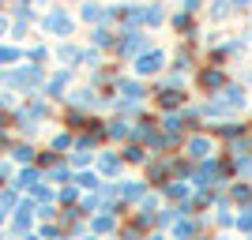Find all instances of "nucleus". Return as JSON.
Segmentation results:
<instances>
[{
    "instance_id": "nucleus-1",
    "label": "nucleus",
    "mask_w": 252,
    "mask_h": 240,
    "mask_svg": "<svg viewBox=\"0 0 252 240\" xmlns=\"http://www.w3.org/2000/svg\"><path fill=\"white\" fill-rule=\"evenodd\" d=\"M185 158H189L192 165H200V161H211L215 158V139L203 135V132H192V135H185Z\"/></svg>"
},
{
    "instance_id": "nucleus-18",
    "label": "nucleus",
    "mask_w": 252,
    "mask_h": 240,
    "mask_svg": "<svg viewBox=\"0 0 252 240\" xmlns=\"http://www.w3.org/2000/svg\"><path fill=\"white\" fill-rule=\"evenodd\" d=\"M11 60H19V53L15 49H0V64H11Z\"/></svg>"
},
{
    "instance_id": "nucleus-4",
    "label": "nucleus",
    "mask_w": 252,
    "mask_h": 240,
    "mask_svg": "<svg viewBox=\"0 0 252 240\" xmlns=\"http://www.w3.org/2000/svg\"><path fill=\"white\" fill-rule=\"evenodd\" d=\"M166 68V53L162 49H147L143 56H136V75H158Z\"/></svg>"
},
{
    "instance_id": "nucleus-10",
    "label": "nucleus",
    "mask_w": 252,
    "mask_h": 240,
    "mask_svg": "<svg viewBox=\"0 0 252 240\" xmlns=\"http://www.w3.org/2000/svg\"><path fill=\"white\" fill-rule=\"evenodd\" d=\"M91 229H94V233H113V229H117V214H109V210H105V214H98V218L91 221Z\"/></svg>"
},
{
    "instance_id": "nucleus-6",
    "label": "nucleus",
    "mask_w": 252,
    "mask_h": 240,
    "mask_svg": "<svg viewBox=\"0 0 252 240\" xmlns=\"http://www.w3.org/2000/svg\"><path fill=\"white\" fill-rule=\"evenodd\" d=\"M215 135H219L222 143H237L241 135H249V124H241V120H226V124L215 128Z\"/></svg>"
},
{
    "instance_id": "nucleus-11",
    "label": "nucleus",
    "mask_w": 252,
    "mask_h": 240,
    "mask_svg": "<svg viewBox=\"0 0 252 240\" xmlns=\"http://www.w3.org/2000/svg\"><path fill=\"white\" fill-rule=\"evenodd\" d=\"M233 15V4H226V0H215V4H211V19H230Z\"/></svg>"
},
{
    "instance_id": "nucleus-22",
    "label": "nucleus",
    "mask_w": 252,
    "mask_h": 240,
    "mask_svg": "<svg viewBox=\"0 0 252 240\" xmlns=\"http://www.w3.org/2000/svg\"><path fill=\"white\" fill-rule=\"evenodd\" d=\"M31 240H38V237H31Z\"/></svg>"
},
{
    "instance_id": "nucleus-9",
    "label": "nucleus",
    "mask_w": 252,
    "mask_h": 240,
    "mask_svg": "<svg viewBox=\"0 0 252 240\" xmlns=\"http://www.w3.org/2000/svg\"><path fill=\"white\" fill-rule=\"evenodd\" d=\"M173 30H177V34H185V38H196V23H192V15H189V11H181L177 19H173Z\"/></svg>"
},
{
    "instance_id": "nucleus-16",
    "label": "nucleus",
    "mask_w": 252,
    "mask_h": 240,
    "mask_svg": "<svg viewBox=\"0 0 252 240\" xmlns=\"http://www.w3.org/2000/svg\"><path fill=\"white\" fill-rule=\"evenodd\" d=\"M15 158H19V161H34V150L31 146H15Z\"/></svg>"
},
{
    "instance_id": "nucleus-2",
    "label": "nucleus",
    "mask_w": 252,
    "mask_h": 240,
    "mask_svg": "<svg viewBox=\"0 0 252 240\" xmlns=\"http://www.w3.org/2000/svg\"><path fill=\"white\" fill-rule=\"evenodd\" d=\"M196 86H200L203 94H222V90H226V86H230V75L222 72L219 64H207V68H200V72H196Z\"/></svg>"
},
{
    "instance_id": "nucleus-13",
    "label": "nucleus",
    "mask_w": 252,
    "mask_h": 240,
    "mask_svg": "<svg viewBox=\"0 0 252 240\" xmlns=\"http://www.w3.org/2000/svg\"><path fill=\"white\" fill-rule=\"evenodd\" d=\"M237 229H241V233H249V237H252V203H249V207H241V210H237Z\"/></svg>"
},
{
    "instance_id": "nucleus-8",
    "label": "nucleus",
    "mask_w": 252,
    "mask_h": 240,
    "mask_svg": "<svg viewBox=\"0 0 252 240\" xmlns=\"http://www.w3.org/2000/svg\"><path fill=\"white\" fill-rule=\"evenodd\" d=\"M45 30L49 34H68L72 30V15H68V11H49V15H45Z\"/></svg>"
},
{
    "instance_id": "nucleus-20",
    "label": "nucleus",
    "mask_w": 252,
    "mask_h": 240,
    "mask_svg": "<svg viewBox=\"0 0 252 240\" xmlns=\"http://www.w3.org/2000/svg\"><path fill=\"white\" fill-rule=\"evenodd\" d=\"M196 240H211V237H196Z\"/></svg>"
},
{
    "instance_id": "nucleus-12",
    "label": "nucleus",
    "mask_w": 252,
    "mask_h": 240,
    "mask_svg": "<svg viewBox=\"0 0 252 240\" xmlns=\"http://www.w3.org/2000/svg\"><path fill=\"white\" fill-rule=\"evenodd\" d=\"M121 158H125V161H132V165H139V161H147V150L132 143V146H125V154H121Z\"/></svg>"
},
{
    "instance_id": "nucleus-7",
    "label": "nucleus",
    "mask_w": 252,
    "mask_h": 240,
    "mask_svg": "<svg viewBox=\"0 0 252 240\" xmlns=\"http://www.w3.org/2000/svg\"><path fill=\"white\" fill-rule=\"evenodd\" d=\"M121 165H125V158L113 154V150H102V154H98V173H102V177H117Z\"/></svg>"
},
{
    "instance_id": "nucleus-5",
    "label": "nucleus",
    "mask_w": 252,
    "mask_h": 240,
    "mask_svg": "<svg viewBox=\"0 0 252 240\" xmlns=\"http://www.w3.org/2000/svg\"><path fill=\"white\" fill-rule=\"evenodd\" d=\"M226 199H230L237 210L249 207V203H252V184H249V180H230V188H226Z\"/></svg>"
},
{
    "instance_id": "nucleus-21",
    "label": "nucleus",
    "mask_w": 252,
    "mask_h": 240,
    "mask_svg": "<svg viewBox=\"0 0 252 240\" xmlns=\"http://www.w3.org/2000/svg\"><path fill=\"white\" fill-rule=\"evenodd\" d=\"M0 30H4V19H0Z\"/></svg>"
},
{
    "instance_id": "nucleus-14",
    "label": "nucleus",
    "mask_w": 252,
    "mask_h": 240,
    "mask_svg": "<svg viewBox=\"0 0 252 240\" xmlns=\"http://www.w3.org/2000/svg\"><path fill=\"white\" fill-rule=\"evenodd\" d=\"M162 19H166V15H162V8H158V4H151L147 15H143V27H158Z\"/></svg>"
},
{
    "instance_id": "nucleus-3",
    "label": "nucleus",
    "mask_w": 252,
    "mask_h": 240,
    "mask_svg": "<svg viewBox=\"0 0 252 240\" xmlns=\"http://www.w3.org/2000/svg\"><path fill=\"white\" fill-rule=\"evenodd\" d=\"M155 105L162 113H181L189 105V90H173V86H155Z\"/></svg>"
},
{
    "instance_id": "nucleus-15",
    "label": "nucleus",
    "mask_w": 252,
    "mask_h": 240,
    "mask_svg": "<svg viewBox=\"0 0 252 240\" xmlns=\"http://www.w3.org/2000/svg\"><path fill=\"white\" fill-rule=\"evenodd\" d=\"M75 180H79L83 188H102V180H98L94 173H79V177H75Z\"/></svg>"
},
{
    "instance_id": "nucleus-17",
    "label": "nucleus",
    "mask_w": 252,
    "mask_h": 240,
    "mask_svg": "<svg viewBox=\"0 0 252 240\" xmlns=\"http://www.w3.org/2000/svg\"><path fill=\"white\" fill-rule=\"evenodd\" d=\"M200 4H203V0H181V8L189 11V15H196V11H200Z\"/></svg>"
},
{
    "instance_id": "nucleus-19",
    "label": "nucleus",
    "mask_w": 252,
    "mask_h": 240,
    "mask_svg": "<svg viewBox=\"0 0 252 240\" xmlns=\"http://www.w3.org/2000/svg\"><path fill=\"white\" fill-rule=\"evenodd\" d=\"M151 240H169V237H151Z\"/></svg>"
}]
</instances>
